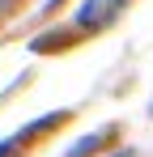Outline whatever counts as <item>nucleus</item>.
Returning a JSON list of instances; mask_svg holds the SVG:
<instances>
[{
	"mask_svg": "<svg viewBox=\"0 0 153 157\" xmlns=\"http://www.w3.org/2000/svg\"><path fill=\"white\" fill-rule=\"evenodd\" d=\"M124 9V0H85L81 9H76V26H85V30H98L106 26L115 13Z\"/></svg>",
	"mask_w": 153,
	"mask_h": 157,
	"instance_id": "nucleus-1",
	"label": "nucleus"
},
{
	"mask_svg": "<svg viewBox=\"0 0 153 157\" xmlns=\"http://www.w3.org/2000/svg\"><path fill=\"white\" fill-rule=\"evenodd\" d=\"M68 119V110H55V115H43V119H34L30 128H22L17 132V140H26V136H34V132H43V128H55V123H64Z\"/></svg>",
	"mask_w": 153,
	"mask_h": 157,
	"instance_id": "nucleus-2",
	"label": "nucleus"
},
{
	"mask_svg": "<svg viewBox=\"0 0 153 157\" xmlns=\"http://www.w3.org/2000/svg\"><path fill=\"white\" fill-rule=\"evenodd\" d=\"M102 136H106V132H94V136H85V140H76V144H73V149H68L64 157H89V153H94V149L102 144Z\"/></svg>",
	"mask_w": 153,
	"mask_h": 157,
	"instance_id": "nucleus-3",
	"label": "nucleus"
},
{
	"mask_svg": "<svg viewBox=\"0 0 153 157\" xmlns=\"http://www.w3.org/2000/svg\"><path fill=\"white\" fill-rule=\"evenodd\" d=\"M13 144H17V140H4V144H0V157H9V153H13Z\"/></svg>",
	"mask_w": 153,
	"mask_h": 157,
	"instance_id": "nucleus-4",
	"label": "nucleus"
},
{
	"mask_svg": "<svg viewBox=\"0 0 153 157\" xmlns=\"http://www.w3.org/2000/svg\"><path fill=\"white\" fill-rule=\"evenodd\" d=\"M13 4H17V0H0V17H4V13H9Z\"/></svg>",
	"mask_w": 153,
	"mask_h": 157,
	"instance_id": "nucleus-5",
	"label": "nucleus"
},
{
	"mask_svg": "<svg viewBox=\"0 0 153 157\" xmlns=\"http://www.w3.org/2000/svg\"><path fill=\"white\" fill-rule=\"evenodd\" d=\"M111 157H132V153H128V149H119V153H111Z\"/></svg>",
	"mask_w": 153,
	"mask_h": 157,
	"instance_id": "nucleus-6",
	"label": "nucleus"
},
{
	"mask_svg": "<svg viewBox=\"0 0 153 157\" xmlns=\"http://www.w3.org/2000/svg\"><path fill=\"white\" fill-rule=\"evenodd\" d=\"M149 115H153V102H149Z\"/></svg>",
	"mask_w": 153,
	"mask_h": 157,
	"instance_id": "nucleus-7",
	"label": "nucleus"
}]
</instances>
